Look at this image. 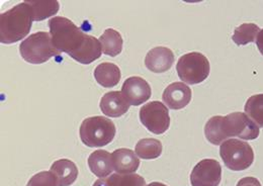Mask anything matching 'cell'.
Listing matches in <instances>:
<instances>
[{
  "mask_svg": "<svg viewBox=\"0 0 263 186\" xmlns=\"http://www.w3.org/2000/svg\"><path fill=\"white\" fill-rule=\"evenodd\" d=\"M204 135L213 145H221L228 138L255 140L259 136V126L244 113H233L226 117L211 118L204 126Z\"/></svg>",
  "mask_w": 263,
  "mask_h": 186,
  "instance_id": "2",
  "label": "cell"
},
{
  "mask_svg": "<svg viewBox=\"0 0 263 186\" xmlns=\"http://www.w3.org/2000/svg\"><path fill=\"white\" fill-rule=\"evenodd\" d=\"M20 53L26 62L39 65L49 61L52 57L60 55L52 42L51 34L37 31L29 35L20 46Z\"/></svg>",
  "mask_w": 263,
  "mask_h": 186,
  "instance_id": "5",
  "label": "cell"
},
{
  "mask_svg": "<svg viewBox=\"0 0 263 186\" xmlns=\"http://www.w3.org/2000/svg\"><path fill=\"white\" fill-rule=\"evenodd\" d=\"M95 78L102 87L111 88L119 84L122 73L118 65L114 63H101L95 70Z\"/></svg>",
  "mask_w": 263,
  "mask_h": 186,
  "instance_id": "17",
  "label": "cell"
},
{
  "mask_svg": "<svg viewBox=\"0 0 263 186\" xmlns=\"http://www.w3.org/2000/svg\"><path fill=\"white\" fill-rule=\"evenodd\" d=\"M162 143L156 139H142L135 148V153L144 160L157 159L162 154Z\"/></svg>",
  "mask_w": 263,
  "mask_h": 186,
  "instance_id": "20",
  "label": "cell"
},
{
  "mask_svg": "<svg viewBox=\"0 0 263 186\" xmlns=\"http://www.w3.org/2000/svg\"><path fill=\"white\" fill-rule=\"evenodd\" d=\"M33 10V22H41L55 15L60 8L58 1H28Z\"/></svg>",
  "mask_w": 263,
  "mask_h": 186,
  "instance_id": "21",
  "label": "cell"
},
{
  "mask_svg": "<svg viewBox=\"0 0 263 186\" xmlns=\"http://www.w3.org/2000/svg\"><path fill=\"white\" fill-rule=\"evenodd\" d=\"M222 179L221 164L215 159H203L198 162L191 174L193 186H219Z\"/></svg>",
  "mask_w": 263,
  "mask_h": 186,
  "instance_id": "9",
  "label": "cell"
},
{
  "mask_svg": "<svg viewBox=\"0 0 263 186\" xmlns=\"http://www.w3.org/2000/svg\"><path fill=\"white\" fill-rule=\"evenodd\" d=\"M53 45L60 53L68 54L75 61L88 65L97 61L102 53L97 38L84 33L72 21L55 16L48 23Z\"/></svg>",
  "mask_w": 263,
  "mask_h": 186,
  "instance_id": "1",
  "label": "cell"
},
{
  "mask_svg": "<svg viewBox=\"0 0 263 186\" xmlns=\"http://www.w3.org/2000/svg\"><path fill=\"white\" fill-rule=\"evenodd\" d=\"M210 62L204 55L192 52L179 58L176 71L181 81L195 85L204 81L210 75Z\"/></svg>",
  "mask_w": 263,
  "mask_h": 186,
  "instance_id": "7",
  "label": "cell"
},
{
  "mask_svg": "<svg viewBox=\"0 0 263 186\" xmlns=\"http://www.w3.org/2000/svg\"><path fill=\"white\" fill-rule=\"evenodd\" d=\"M256 45H257V48H258L259 52L261 53V55H263V30H260L258 35H257Z\"/></svg>",
  "mask_w": 263,
  "mask_h": 186,
  "instance_id": "26",
  "label": "cell"
},
{
  "mask_svg": "<svg viewBox=\"0 0 263 186\" xmlns=\"http://www.w3.org/2000/svg\"><path fill=\"white\" fill-rule=\"evenodd\" d=\"M140 121L151 133L164 134L170 125L168 108L160 101H151L140 109Z\"/></svg>",
  "mask_w": 263,
  "mask_h": 186,
  "instance_id": "8",
  "label": "cell"
},
{
  "mask_svg": "<svg viewBox=\"0 0 263 186\" xmlns=\"http://www.w3.org/2000/svg\"><path fill=\"white\" fill-rule=\"evenodd\" d=\"M93 186H146V181L141 175L136 173H116L108 178H99Z\"/></svg>",
  "mask_w": 263,
  "mask_h": 186,
  "instance_id": "19",
  "label": "cell"
},
{
  "mask_svg": "<svg viewBox=\"0 0 263 186\" xmlns=\"http://www.w3.org/2000/svg\"><path fill=\"white\" fill-rule=\"evenodd\" d=\"M90 171L99 178L108 176L115 170L112 155L105 150H98L88 157Z\"/></svg>",
  "mask_w": 263,
  "mask_h": 186,
  "instance_id": "16",
  "label": "cell"
},
{
  "mask_svg": "<svg viewBox=\"0 0 263 186\" xmlns=\"http://www.w3.org/2000/svg\"><path fill=\"white\" fill-rule=\"evenodd\" d=\"M220 155L227 168L232 171L248 169L254 161L252 147L244 141L230 139L220 146Z\"/></svg>",
  "mask_w": 263,
  "mask_h": 186,
  "instance_id": "6",
  "label": "cell"
},
{
  "mask_svg": "<svg viewBox=\"0 0 263 186\" xmlns=\"http://www.w3.org/2000/svg\"><path fill=\"white\" fill-rule=\"evenodd\" d=\"M50 170L55 176L57 186H70L75 182L78 176L77 166L68 159L55 161Z\"/></svg>",
  "mask_w": 263,
  "mask_h": 186,
  "instance_id": "14",
  "label": "cell"
},
{
  "mask_svg": "<svg viewBox=\"0 0 263 186\" xmlns=\"http://www.w3.org/2000/svg\"><path fill=\"white\" fill-rule=\"evenodd\" d=\"M122 93L130 105L138 106L146 102L151 97V87L149 83L139 76H133L123 84Z\"/></svg>",
  "mask_w": 263,
  "mask_h": 186,
  "instance_id": "10",
  "label": "cell"
},
{
  "mask_svg": "<svg viewBox=\"0 0 263 186\" xmlns=\"http://www.w3.org/2000/svg\"><path fill=\"white\" fill-rule=\"evenodd\" d=\"M259 31V27L255 24H243L235 29L232 40L237 46H246L256 42Z\"/></svg>",
  "mask_w": 263,
  "mask_h": 186,
  "instance_id": "22",
  "label": "cell"
},
{
  "mask_svg": "<svg viewBox=\"0 0 263 186\" xmlns=\"http://www.w3.org/2000/svg\"><path fill=\"white\" fill-rule=\"evenodd\" d=\"M33 22V10L28 1L0 14V42L14 44L29 34Z\"/></svg>",
  "mask_w": 263,
  "mask_h": 186,
  "instance_id": "3",
  "label": "cell"
},
{
  "mask_svg": "<svg viewBox=\"0 0 263 186\" xmlns=\"http://www.w3.org/2000/svg\"><path fill=\"white\" fill-rule=\"evenodd\" d=\"M245 114L258 126L263 127V94L252 95L245 104Z\"/></svg>",
  "mask_w": 263,
  "mask_h": 186,
  "instance_id": "23",
  "label": "cell"
},
{
  "mask_svg": "<svg viewBox=\"0 0 263 186\" xmlns=\"http://www.w3.org/2000/svg\"><path fill=\"white\" fill-rule=\"evenodd\" d=\"M111 155L115 171L119 174L135 173L140 166L139 158L130 149H118Z\"/></svg>",
  "mask_w": 263,
  "mask_h": 186,
  "instance_id": "15",
  "label": "cell"
},
{
  "mask_svg": "<svg viewBox=\"0 0 263 186\" xmlns=\"http://www.w3.org/2000/svg\"><path fill=\"white\" fill-rule=\"evenodd\" d=\"M162 99L170 109H182L192 100V89L182 82H174L166 87Z\"/></svg>",
  "mask_w": 263,
  "mask_h": 186,
  "instance_id": "11",
  "label": "cell"
},
{
  "mask_svg": "<svg viewBox=\"0 0 263 186\" xmlns=\"http://www.w3.org/2000/svg\"><path fill=\"white\" fill-rule=\"evenodd\" d=\"M99 106L105 116L120 118L129 110L131 105L121 91H109L101 97Z\"/></svg>",
  "mask_w": 263,
  "mask_h": 186,
  "instance_id": "13",
  "label": "cell"
},
{
  "mask_svg": "<svg viewBox=\"0 0 263 186\" xmlns=\"http://www.w3.org/2000/svg\"><path fill=\"white\" fill-rule=\"evenodd\" d=\"M146 186H167L164 183H161V182H151L149 185Z\"/></svg>",
  "mask_w": 263,
  "mask_h": 186,
  "instance_id": "27",
  "label": "cell"
},
{
  "mask_svg": "<svg viewBox=\"0 0 263 186\" xmlns=\"http://www.w3.org/2000/svg\"><path fill=\"white\" fill-rule=\"evenodd\" d=\"M237 186H261V183L255 177H245V178H242L237 183Z\"/></svg>",
  "mask_w": 263,
  "mask_h": 186,
  "instance_id": "25",
  "label": "cell"
},
{
  "mask_svg": "<svg viewBox=\"0 0 263 186\" xmlns=\"http://www.w3.org/2000/svg\"><path fill=\"white\" fill-rule=\"evenodd\" d=\"M27 186H57V183L51 171H43L33 175Z\"/></svg>",
  "mask_w": 263,
  "mask_h": 186,
  "instance_id": "24",
  "label": "cell"
},
{
  "mask_svg": "<svg viewBox=\"0 0 263 186\" xmlns=\"http://www.w3.org/2000/svg\"><path fill=\"white\" fill-rule=\"evenodd\" d=\"M102 53L109 57H117L123 51L124 41L121 33L114 29H107L100 35Z\"/></svg>",
  "mask_w": 263,
  "mask_h": 186,
  "instance_id": "18",
  "label": "cell"
},
{
  "mask_svg": "<svg viewBox=\"0 0 263 186\" xmlns=\"http://www.w3.org/2000/svg\"><path fill=\"white\" fill-rule=\"evenodd\" d=\"M116 125L104 117L85 119L79 128L82 143L89 148H99L108 145L116 137Z\"/></svg>",
  "mask_w": 263,
  "mask_h": 186,
  "instance_id": "4",
  "label": "cell"
},
{
  "mask_svg": "<svg viewBox=\"0 0 263 186\" xmlns=\"http://www.w3.org/2000/svg\"><path fill=\"white\" fill-rule=\"evenodd\" d=\"M174 58V54L169 48L156 47L146 55L145 65L154 73H164L172 67Z\"/></svg>",
  "mask_w": 263,
  "mask_h": 186,
  "instance_id": "12",
  "label": "cell"
}]
</instances>
